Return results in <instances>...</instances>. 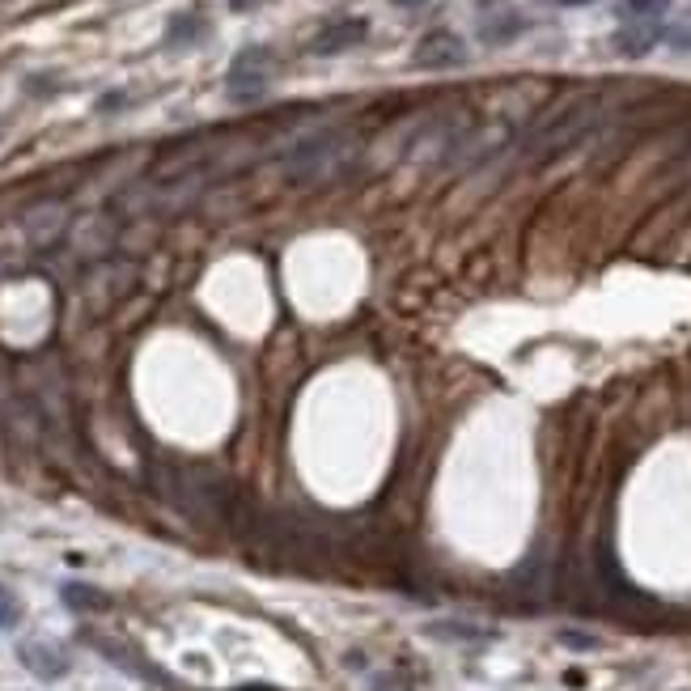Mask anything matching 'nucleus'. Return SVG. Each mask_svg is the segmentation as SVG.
<instances>
[{
	"label": "nucleus",
	"instance_id": "1",
	"mask_svg": "<svg viewBox=\"0 0 691 691\" xmlns=\"http://www.w3.org/2000/svg\"><path fill=\"white\" fill-rule=\"evenodd\" d=\"M598 123V98H581V102H569L564 111H556L552 119L535 128V136L526 140V157L530 162H552L564 149H573L581 136Z\"/></svg>",
	"mask_w": 691,
	"mask_h": 691
},
{
	"label": "nucleus",
	"instance_id": "2",
	"mask_svg": "<svg viewBox=\"0 0 691 691\" xmlns=\"http://www.w3.org/2000/svg\"><path fill=\"white\" fill-rule=\"evenodd\" d=\"M352 153V136L348 132H318L310 140H301V145L289 153V183H318L327 179V174H335Z\"/></svg>",
	"mask_w": 691,
	"mask_h": 691
},
{
	"label": "nucleus",
	"instance_id": "3",
	"mask_svg": "<svg viewBox=\"0 0 691 691\" xmlns=\"http://www.w3.org/2000/svg\"><path fill=\"white\" fill-rule=\"evenodd\" d=\"M268 81H272V56H268V47H246L242 56L229 64V98L234 102H255L263 90H268Z\"/></svg>",
	"mask_w": 691,
	"mask_h": 691
},
{
	"label": "nucleus",
	"instance_id": "4",
	"mask_svg": "<svg viewBox=\"0 0 691 691\" xmlns=\"http://www.w3.org/2000/svg\"><path fill=\"white\" fill-rule=\"evenodd\" d=\"M412 64L416 68H429V73H441V68H458V64H467V43L458 39L454 30H429L416 43Z\"/></svg>",
	"mask_w": 691,
	"mask_h": 691
},
{
	"label": "nucleus",
	"instance_id": "5",
	"mask_svg": "<svg viewBox=\"0 0 691 691\" xmlns=\"http://www.w3.org/2000/svg\"><path fill=\"white\" fill-rule=\"evenodd\" d=\"M365 39H369V22H365V17H340V22H331V26H323L314 34L310 51H314V56H344V51L361 47Z\"/></svg>",
	"mask_w": 691,
	"mask_h": 691
},
{
	"label": "nucleus",
	"instance_id": "6",
	"mask_svg": "<svg viewBox=\"0 0 691 691\" xmlns=\"http://www.w3.org/2000/svg\"><path fill=\"white\" fill-rule=\"evenodd\" d=\"M17 658H22V666L30 670V675H39L47 683L64 679L68 666H73V662H68V653L60 645H51V641H22V645H17Z\"/></svg>",
	"mask_w": 691,
	"mask_h": 691
},
{
	"label": "nucleus",
	"instance_id": "7",
	"mask_svg": "<svg viewBox=\"0 0 691 691\" xmlns=\"http://www.w3.org/2000/svg\"><path fill=\"white\" fill-rule=\"evenodd\" d=\"M666 39V30H662V22H624L615 30V51L619 56H628V60H641V56H649L653 47H658Z\"/></svg>",
	"mask_w": 691,
	"mask_h": 691
},
{
	"label": "nucleus",
	"instance_id": "8",
	"mask_svg": "<svg viewBox=\"0 0 691 691\" xmlns=\"http://www.w3.org/2000/svg\"><path fill=\"white\" fill-rule=\"evenodd\" d=\"M424 632L429 636H437V641H488V628H480V624H467V619H433V624H424Z\"/></svg>",
	"mask_w": 691,
	"mask_h": 691
},
{
	"label": "nucleus",
	"instance_id": "9",
	"mask_svg": "<svg viewBox=\"0 0 691 691\" xmlns=\"http://www.w3.org/2000/svg\"><path fill=\"white\" fill-rule=\"evenodd\" d=\"M522 30H526V22H522L518 13H501V17H488V22L480 26V39L492 43V47H505V43L518 39Z\"/></svg>",
	"mask_w": 691,
	"mask_h": 691
},
{
	"label": "nucleus",
	"instance_id": "10",
	"mask_svg": "<svg viewBox=\"0 0 691 691\" xmlns=\"http://www.w3.org/2000/svg\"><path fill=\"white\" fill-rule=\"evenodd\" d=\"M64 602H68L73 611H106V607H111L102 590H94V586H77V581H68V586H64Z\"/></svg>",
	"mask_w": 691,
	"mask_h": 691
},
{
	"label": "nucleus",
	"instance_id": "11",
	"mask_svg": "<svg viewBox=\"0 0 691 691\" xmlns=\"http://www.w3.org/2000/svg\"><path fill=\"white\" fill-rule=\"evenodd\" d=\"M624 17L628 22H658V17L670 9V0H624Z\"/></svg>",
	"mask_w": 691,
	"mask_h": 691
},
{
	"label": "nucleus",
	"instance_id": "12",
	"mask_svg": "<svg viewBox=\"0 0 691 691\" xmlns=\"http://www.w3.org/2000/svg\"><path fill=\"white\" fill-rule=\"evenodd\" d=\"M560 645L564 649H577V653H594L598 649V636H586V632H577V628H564L560 632Z\"/></svg>",
	"mask_w": 691,
	"mask_h": 691
},
{
	"label": "nucleus",
	"instance_id": "13",
	"mask_svg": "<svg viewBox=\"0 0 691 691\" xmlns=\"http://www.w3.org/2000/svg\"><path fill=\"white\" fill-rule=\"evenodd\" d=\"M13 624H17V602L5 586H0V628H13Z\"/></svg>",
	"mask_w": 691,
	"mask_h": 691
},
{
	"label": "nucleus",
	"instance_id": "14",
	"mask_svg": "<svg viewBox=\"0 0 691 691\" xmlns=\"http://www.w3.org/2000/svg\"><path fill=\"white\" fill-rule=\"evenodd\" d=\"M666 39H670V47H675V51H691V22H679L675 30L666 34Z\"/></svg>",
	"mask_w": 691,
	"mask_h": 691
},
{
	"label": "nucleus",
	"instance_id": "15",
	"mask_svg": "<svg viewBox=\"0 0 691 691\" xmlns=\"http://www.w3.org/2000/svg\"><path fill=\"white\" fill-rule=\"evenodd\" d=\"M225 5H229V9H238V13H246V9H255L259 0H225Z\"/></svg>",
	"mask_w": 691,
	"mask_h": 691
},
{
	"label": "nucleus",
	"instance_id": "16",
	"mask_svg": "<svg viewBox=\"0 0 691 691\" xmlns=\"http://www.w3.org/2000/svg\"><path fill=\"white\" fill-rule=\"evenodd\" d=\"M391 5H399V9H416V5H424V0H391Z\"/></svg>",
	"mask_w": 691,
	"mask_h": 691
},
{
	"label": "nucleus",
	"instance_id": "17",
	"mask_svg": "<svg viewBox=\"0 0 691 691\" xmlns=\"http://www.w3.org/2000/svg\"><path fill=\"white\" fill-rule=\"evenodd\" d=\"M560 5H590V0H560Z\"/></svg>",
	"mask_w": 691,
	"mask_h": 691
}]
</instances>
